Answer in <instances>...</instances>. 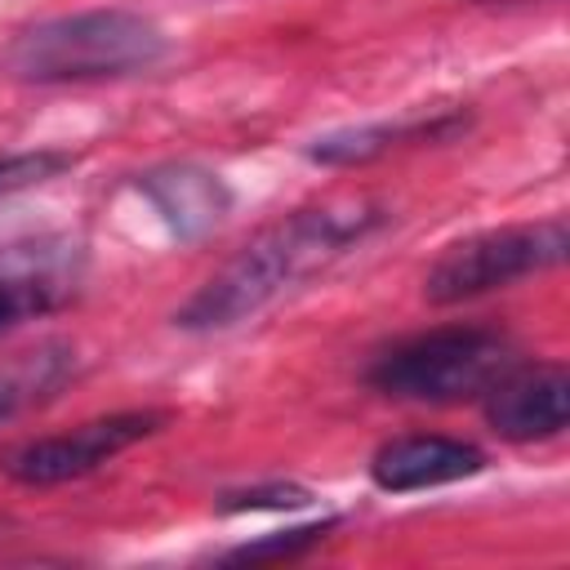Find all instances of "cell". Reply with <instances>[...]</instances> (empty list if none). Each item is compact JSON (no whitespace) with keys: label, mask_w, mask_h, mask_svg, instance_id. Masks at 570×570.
Returning a JSON list of instances; mask_svg holds the SVG:
<instances>
[{"label":"cell","mask_w":570,"mask_h":570,"mask_svg":"<svg viewBox=\"0 0 570 570\" xmlns=\"http://www.w3.org/2000/svg\"><path fill=\"white\" fill-rule=\"evenodd\" d=\"M387 223V209L365 196H343V200H321L303 205L272 227H263L240 254H232L178 312L174 325L191 334H214L232 330L289 289L307 285L312 276L330 272L343 254H352L365 236H374Z\"/></svg>","instance_id":"6da1fadb"},{"label":"cell","mask_w":570,"mask_h":570,"mask_svg":"<svg viewBox=\"0 0 570 570\" xmlns=\"http://www.w3.org/2000/svg\"><path fill=\"white\" fill-rule=\"evenodd\" d=\"M169 53V36L156 18L107 4L58 13L9 36L0 71L27 85H94L151 71Z\"/></svg>","instance_id":"7a4b0ae2"},{"label":"cell","mask_w":570,"mask_h":570,"mask_svg":"<svg viewBox=\"0 0 570 570\" xmlns=\"http://www.w3.org/2000/svg\"><path fill=\"white\" fill-rule=\"evenodd\" d=\"M517 365V343L499 325H436L383 347L365 365V383L379 396L414 405H459L485 396V387Z\"/></svg>","instance_id":"3957f363"},{"label":"cell","mask_w":570,"mask_h":570,"mask_svg":"<svg viewBox=\"0 0 570 570\" xmlns=\"http://www.w3.org/2000/svg\"><path fill=\"white\" fill-rule=\"evenodd\" d=\"M570 249L566 218H539V223H512V227H490L476 236H463L436 254V263L423 276V298L428 303H468L494 289H508L525 276H539L557 267Z\"/></svg>","instance_id":"277c9868"},{"label":"cell","mask_w":570,"mask_h":570,"mask_svg":"<svg viewBox=\"0 0 570 570\" xmlns=\"http://www.w3.org/2000/svg\"><path fill=\"white\" fill-rule=\"evenodd\" d=\"M165 423H169L165 410L98 414V419H85V423L67 428V432H49V436H31V441L9 445L0 454V472L18 485H31V490L67 485V481H80V476L98 472L102 463L120 459L138 441L156 436Z\"/></svg>","instance_id":"5b68a950"},{"label":"cell","mask_w":570,"mask_h":570,"mask_svg":"<svg viewBox=\"0 0 570 570\" xmlns=\"http://www.w3.org/2000/svg\"><path fill=\"white\" fill-rule=\"evenodd\" d=\"M490 432L503 441L530 445V441H552L570 428V374L561 361H539V365H512L503 370L485 396H481Z\"/></svg>","instance_id":"8992f818"},{"label":"cell","mask_w":570,"mask_h":570,"mask_svg":"<svg viewBox=\"0 0 570 570\" xmlns=\"http://www.w3.org/2000/svg\"><path fill=\"white\" fill-rule=\"evenodd\" d=\"M85 254L71 240H31L0 249V334L67 307L80 289Z\"/></svg>","instance_id":"52a82bcc"},{"label":"cell","mask_w":570,"mask_h":570,"mask_svg":"<svg viewBox=\"0 0 570 570\" xmlns=\"http://www.w3.org/2000/svg\"><path fill=\"white\" fill-rule=\"evenodd\" d=\"M490 468V454L476 441L445 436V432H410L392 436L370 454V481L383 494H419L468 481Z\"/></svg>","instance_id":"ba28073f"},{"label":"cell","mask_w":570,"mask_h":570,"mask_svg":"<svg viewBox=\"0 0 570 570\" xmlns=\"http://www.w3.org/2000/svg\"><path fill=\"white\" fill-rule=\"evenodd\" d=\"M138 191L178 240H200L232 214V187L214 169L187 160H169L138 174Z\"/></svg>","instance_id":"9c48e42d"},{"label":"cell","mask_w":570,"mask_h":570,"mask_svg":"<svg viewBox=\"0 0 570 570\" xmlns=\"http://www.w3.org/2000/svg\"><path fill=\"white\" fill-rule=\"evenodd\" d=\"M463 129H468V111H419V116H401V120H374V125L321 134L303 151L312 165L347 169V165H370V160H379L405 142H445Z\"/></svg>","instance_id":"30bf717a"},{"label":"cell","mask_w":570,"mask_h":570,"mask_svg":"<svg viewBox=\"0 0 570 570\" xmlns=\"http://www.w3.org/2000/svg\"><path fill=\"white\" fill-rule=\"evenodd\" d=\"M76 374V352L67 343H36L0 365V423L18 419L22 410L49 401Z\"/></svg>","instance_id":"8fae6325"},{"label":"cell","mask_w":570,"mask_h":570,"mask_svg":"<svg viewBox=\"0 0 570 570\" xmlns=\"http://www.w3.org/2000/svg\"><path fill=\"white\" fill-rule=\"evenodd\" d=\"M330 530H334V517L312 521V525H294V530H276V534H263V539H249V543H236V548H223V552H214V561H223V566L298 561V557H307L316 543H325Z\"/></svg>","instance_id":"7c38bea8"},{"label":"cell","mask_w":570,"mask_h":570,"mask_svg":"<svg viewBox=\"0 0 570 570\" xmlns=\"http://www.w3.org/2000/svg\"><path fill=\"white\" fill-rule=\"evenodd\" d=\"M80 165V151L71 147H22V151H0V200L40 183L62 178L67 169Z\"/></svg>","instance_id":"4fadbf2b"},{"label":"cell","mask_w":570,"mask_h":570,"mask_svg":"<svg viewBox=\"0 0 570 570\" xmlns=\"http://www.w3.org/2000/svg\"><path fill=\"white\" fill-rule=\"evenodd\" d=\"M316 494L307 485H289V481H272V485H249V490H232L223 494L218 512H289V508H307Z\"/></svg>","instance_id":"5bb4252c"},{"label":"cell","mask_w":570,"mask_h":570,"mask_svg":"<svg viewBox=\"0 0 570 570\" xmlns=\"http://www.w3.org/2000/svg\"><path fill=\"white\" fill-rule=\"evenodd\" d=\"M468 4H525V0H468Z\"/></svg>","instance_id":"9a60e30c"}]
</instances>
